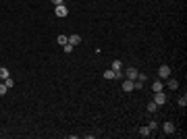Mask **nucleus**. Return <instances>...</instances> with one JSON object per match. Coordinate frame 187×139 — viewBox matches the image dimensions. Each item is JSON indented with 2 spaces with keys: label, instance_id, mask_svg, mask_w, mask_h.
Instances as JSON below:
<instances>
[{
  "label": "nucleus",
  "instance_id": "f257e3e1",
  "mask_svg": "<svg viewBox=\"0 0 187 139\" xmlns=\"http://www.w3.org/2000/svg\"><path fill=\"white\" fill-rule=\"evenodd\" d=\"M137 75H139V71L135 69V67H129V69L125 71V79H131V81H135V79H137Z\"/></svg>",
  "mask_w": 187,
  "mask_h": 139
},
{
  "label": "nucleus",
  "instance_id": "f03ea898",
  "mask_svg": "<svg viewBox=\"0 0 187 139\" xmlns=\"http://www.w3.org/2000/svg\"><path fill=\"white\" fill-rule=\"evenodd\" d=\"M154 102L158 106L166 104V96H164V91H154Z\"/></svg>",
  "mask_w": 187,
  "mask_h": 139
},
{
  "label": "nucleus",
  "instance_id": "7ed1b4c3",
  "mask_svg": "<svg viewBox=\"0 0 187 139\" xmlns=\"http://www.w3.org/2000/svg\"><path fill=\"white\" fill-rule=\"evenodd\" d=\"M158 75H160V79H168V77H171V67L162 64V67L158 69Z\"/></svg>",
  "mask_w": 187,
  "mask_h": 139
},
{
  "label": "nucleus",
  "instance_id": "20e7f679",
  "mask_svg": "<svg viewBox=\"0 0 187 139\" xmlns=\"http://www.w3.org/2000/svg\"><path fill=\"white\" fill-rule=\"evenodd\" d=\"M67 13H69V8L65 7V4H58V7L54 8V15H56V17H67Z\"/></svg>",
  "mask_w": 187,
  "mask_h": 139
},
{
  "label": "nucleus",
  "instance_id": "39448f33",
  "mask_svg": "<svg viewBox=\"0 0 187 139\" xmlns=\"http://www.w3.org/2000/svg\"><path fill=\"white\" fill-rule=\"evenodd\" d=\"M79 42H81V35H77V33H71L69 35V44H71V46H77Z\"/></svg>",
  "mask_w": 187,
  "mask_h": 139
},
{
  "label": "nucleus",
  "instance_id": "423d86ee",
  "mask_svg": "<svg viewBox=\"0 0 187 139\" xmlns=\"http://www.w3.org/2000/svg\"><path fill=\"white\" fill-rule=\"evenodd\" d=\"M152 89H154V91H162V89H164L162 79H156V81H154V83H152Z\"/></svg>",
  "mask_w": 187,
  "mask_h": 139
},
{
  "label": "nucleus",
  "instance_id": "0eeeda50",
  "mask_svg": "<svg viewBox=\"0 0 187 139\" xmlns=\"http://www.w3.org/2000/svg\"><path fill=\"white\" fill-rule=\"evenodd\" d=\"M123 91H133V81L131 79H125L123 81Z\"/></svg>",
  "mask_w": 187,
  "mask_h": 139
},
{
  "label": "nucleus",
  "instance_id": "6e6552de",
  "mask_svg": "<svg viewBox=\"0 0 187 139\" xmlns=\"http://www.w3.org/2000/svg\"><path fill=\"white\" fill-rule=\"evenodd\" d=\"M162 129H164V133H166V135L175 133V125H173V123H164V125H162Z\"/></svg>",
  "mask_w": 187,
  "mask_h": 139
},
{
  "label": "nucleus",
  "instance_id": "1a4fd4ad",
  "mask_svg": "<svg viewBox=\"0 0 187 139\" xmlns=\"http://www.w3.org/2000/svg\"><path fill=\"white\" fill-rule=\"evenodd\" d=\"M166 83H168V89H177V87H179V81L173 79V77H168V81H166Z\"/></svg>",
  "mask_w": 187,
  "mask_h": 139
},
{
  "label": "nucleus",
  "instance_id": "9d476101",
  "mask_svg": "<svg viewBox=\"0 0 187 139\" xmlns=\"http://www.w3.org/2000/svg\"><path fill=\"white\" fill-rule=\"evenodd\" d=\"M7 77H11V71H8L7 67H0V79H2V81H4V79H7Z\"/></svg>",
  "mask_w": 187,
  "mask_h": 139
},
{
  "label": "nucleus",
  "instance_id": "9b49d317",
  "mask_svg": "<svg viewBox=\"0 0 187 139\" xmlns=\"http://www.w3.org/2000/svg\"><path fill=\"white\" fill-rule=\"evenodd\" d=\"M156 110H158V104H156L154 100H152V102H148V112H152V114H154Z\"/></svg>",
  "mask_w": 187,
  "mask_h": 139
},
{
  "label": "nucleus",
  "instance_id": "f8f14e48",
  "mask_svg": "<svg viewBox=\"0 0 187 139\" xmlns=\"http://www.w3.org/2000/svg\"><path fill=\"white\" fill-rule=\"evenodd\" d=\"M121 67H123V63H121V60H114V63L110 64V69H112V71H121Z\"/></svg>",
  "mask_w": 187,
  "mask_h": 139
},
{
  "label": "nucleus",
  "instance_id": "ddd939ff",
  "mask_svg": "<svg viewBox=\"0 0 187 139\" xmlns=\"http://www.w3.org/2000/svg\"><path fill=\"white\" fill-rule=\"evenodd\" d=\"M139 135H141V137H148V135H150V127H141V129H139Z\"/></svg>",
  "mask_w": 187,
  "mask_h": 139
},
{
  "label": "nucleus",
  "instance_id": "4468645a",
  "mask_svg": "<svg viewBox=\"0 0 187 139\" xmlns=\"http://www.w3.org/2000/svg\"><path fill=\"white\" fill-rule=\"evenodd\" d=\"M104 79H108V81H110V79H114V71H112V69H108L106 73H104Z\"/></svg>",
  "mask_w": 187,
  "mask_h": 139
},
{
  "label": "nucleus",
  "instance_id": "2eb2a0df",
  "mask_svg": "<svg viewBox=\"0 0 187 139\" xmlns=\"http://www.w3.org/2000/svg\"><path fill=\"white\" fill-rule=\"evenodd\" d=\"M56 42L60 44V46H65V44L69 42V37H67V35H58V40H56Z\"/></svg>",
  "mask_w": 187,
  "mask_h": 139
},
{
  "label": "nucleus",
  "instance_id": "dca6fc26",
  "mask_svg": "<svg viewBox=\"0 0 187 139\" xmlns=\"http://www.w3.org/2000/svg\"><path fill=\"white\" fill-rule=\"evenodd\" d=\"M62 48H65V52H67V54H69V52H73V50H75V46H71V44L67 42L65 46H62Z\"/></svg>",
  "mask_w": 187,
  "mask_h": 139
},
{
  "label": "nucleus",
  "instance_id": "f3484780",
  "mask_svg": "<svg viewBox=\"0 0 187 139\" xmlns=\"http://www.w3.org/2000/svg\"><path fill=\"white\" fill-rule=\"evenodd\" d=\"M177 102H179V106H181V108H185V104H187V98H185V96H181L179 100H177Z\"/></svg>",
  "mask_w": 187,
  "mask_h": 139
},
{
  "label": "nucleus",
  "instance_id": "a211bd4d",
  "mask_svg": "<svg viewBox=\"0 0 187 139\" xmlns=\"http://www.w3.org/2000/svg\"><path fill=\"white\" fill-rule=\"evenodd\" d=\"M7 85H4V81H0V96H4V93H7Z\"/></svg>",
  "mask_w": 187,
  "mask_h": 139
},
{
  "label": "nucleus",
  "instance_id": "6ab92c4d",
  "mask_svg": "<svg viewBox=\"0 0 187 139\" xmlns=\"http://www.w3.org/2000/svg\"><path fill=\"white\" fill-rule=\"evenodd\" d=\"M4 85H7V87H13V85H15V81L11 79V77H7V79H4Z\"/></svg>",
  "mask_w": 187,
  "mask_h": 139
},
{
  "label": "nucleus",
  "instance_id": "aec40b11",
  "mask_svg": "<svg viewBox=\"0 0 187 139\" xmlns=\"http://www.w3.org/2000/svg\"><path fill=\"white\" fill-rule=\"evenodd\" d=\"M137 81H141V83L145 81V75H144V73H139V75H137Z\"/></svg>",
  "mask_w": 187,
  "mask_h": 139
},
{
  "label": "nucleus",
  "instance_id": "412c9836",
  "mask_svg": "<svg viewBox=\"0 0 187 139\" xmlns=\"http://www.w3.org/2000/svg\"><path fill=\"white\" fill-rule=\"evenodd\" d=\"M50 2H52L54 7H58V4H62V2H65V0H50Z\"/></svg>",
  "mask_w": 187,
  "mask_h": 139
},
{
  "label": "nucleus",
  "instance_id": "4be33fe9",
  "mask_svg": "<svg viewBox=\"0 0 187 139\" xmlns=\"http://www.w3.org/2000/svg\"><path fill=\"white\" fill-rule=\"evenodd\" d=\"M0 81H2V79H0Z\"/></svg>",
  "mask_w": 187,
  "mask_h": 139
}]
</instances>
